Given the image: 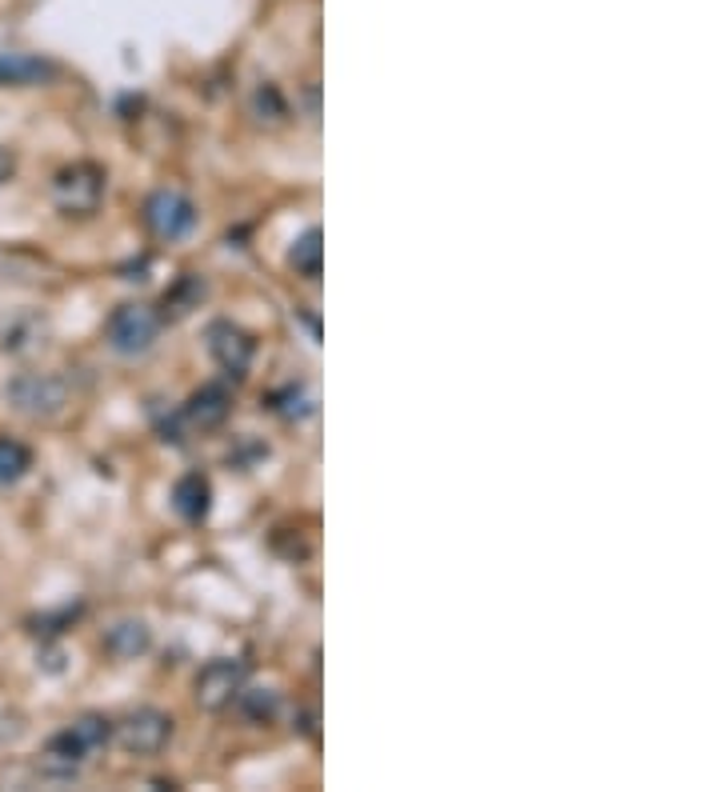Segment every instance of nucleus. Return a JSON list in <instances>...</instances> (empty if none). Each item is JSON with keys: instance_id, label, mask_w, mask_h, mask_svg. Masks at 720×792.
I'll return each mask as SVG.
<instances>
[{"instance_id": "obj_5", "label": "nucleus", "mask_w": 720, "mask_h": 792, "mask_svg": "<svg viewBox=\"0 0 720 792\" xmlns=\"http://www.w3.org/2000/svg\"><path fill=\"white\" fill-rule=\"evenodd\" d=\"M145 224L152 228L157 240H181V236L193 233V224H197V209H193V200L181 197V193H152L145 200Z\"/></svg>"}, {"instance_id": "obj_10", "label": "nucleus", "mask_w": 720, "mask_h": 792, "mask_svg": "<svg viewBox=\"0 0 720 792\" xmlns=\"http://www.w3.org/2000/svg\"><path fill=\"white\" fill-rule=\"evenodd\" d=\"M173 505H176V512L185 520H204L209 517V508H212V484H209V477H200V472H188V477H181L176 481V488H173Z\"/></svg>"}, {"instance_id": "obj_1", "label": "nucleus", "mask_w": 720, "mask_h": 792, "mask_svg": "<svg viewBox=\"0 0 720 792\" xmlns=\"http://www.w3.org/2000/svg\"><path fill=\"white\" fill-rule=\"evenodd\" d=\"M157 329H161V317L149 309V305H121V309L109 317V348L121 352V357H140L149 352L152 341H157Z\"/></svg>"}, {"instance_id": "obj_7", "label": "nucleus", "mask_w": 720, "mask_h": 792, "mask_svg": "<svg viewBox=\"0 0 720 792\" xmlns=\"http://www.w3.org/2000/svg\"><path fill=\"white\" fill-rule=\"evenodd\" d=\"M169 737H173V720L157 708H137L121 725V744L137 756H157L169 744Z\"/></svg>"}, {"instance_id": "obj_2", "label": "nucleus", "mask_w": 720, "mask_h": 792, "mask_svg": "<svg viewBox=\"0 0 720 792\" xmlns=\"http://www.w3.org/2000/svg\"><path fill=\"white\" fill-rule=\"evenodd\" d=\"M100 197H104V173H100L97 164L61 169L57 181H52V200H57V209L69 212V216H88V212H97Z\"/></svg>"}, {"instance_id": "obj_6", "label": "nucleus", "mask_w": 720, "mask_h": 792, "mask_svg": "<svg viewBox=\"0 0 720 792\" xmlns=\"http://www.w3.org/2000/svg\"><path fill=\"white\" fill-rule=\"evenodd\" d=\"M240 689H245V665L233 660V656L209 660V665L197 672V705L209 708V713H221V708L233 705Z\"/></svg>"}, {"instance_id": "obj_12", "label": "nucleus", "mask_w": 720, "mask_h": 792, "mask_svg": "<svg viewBox=\"0 0 720 792\" xmlns=\"http://www.w3.org/2000/svg\"><path fill=\"white\" fill-rule=\"evenodd\" d=\"M52 69L37 57H21V52H0V85H37Z\"/></svg>"}, {"instance_id": "obj_4", "label": "nucleus", "mask_w": 720, "mask_h": 792, "mask_svg": "<svg viewBox=\"0 0 720 792\" xmlns=\"http://www.w3.org/2000/svg\"><path fill=\"white\" fill-rule=\"evenodd\" d=\"M112 737V725L104 717H80L76 725H69L64 732H57L49 744V756L61 760L64 768H76L80 760H88V753L104 748Z\"/></svg>"}, {"instance_id": "obj_14", "label": "nucleus", "mask_w": 720, "mask_h": 792, "mask_svg": "<svg viewBox=\"0 0 720 792\" xmlns=\"http://www.w3.org/2000/svg\"><path fill=\"white\" fill-rule=\"evenodd\" d=\"M28 469H33V453H28V445H21L13 436H0V488L16 484Z\"/></svg>"}, {"instance_id": "obj_9", "label": "nucleus", "mask_w": 720, "mask_h": 792, "mask_svg": "<svg viewBox=\"0 0 720 792\" xmlns=\"http://www.w3.org/2000/svg\"><path fill=\"white\" fill-rule=\"evenodd\" d=\"M228 409H233V396H228L224 384H200L197 393L188 396L185 417L193 429L209 433V429H221V424L228 421Z\"/></svg>"}, {"instance_id": "obj_17", "label": "nucleus", "mask_w": 720, "mask_h": 792, "mask_svg": "<svg viewBox=\"0 0 720 792\" xmlns=\"http://www.w3.org/2000/svg\"><path fill=\"white\" fill-rule=\"evenodd\" d=\"M276 412L285 417V421H305L312 412V396L305 388H285V393L276 396Z\"/></svg>"}, {"instance_id": "obj_16", "label": "nucleus", "mask_w": 720, "mask_h": 792, "mask_svg": "<svg viewBox=\"0 0 720 792\" xmlns=\"http://www.w3.org/2000/svg\"><path fill=\"white\" fill-rule=\"evenodd\" d=\"M200 297H204V281H197V276H185L181 285L164 297V309L173 312V317H185V312H193L200 305Z\"/></svg>"}, {"instance_id": "obj_18", "label": "nucleus", "mask_w": 720, "mask_h": 792, "mask_svg": "<svg viewBox=\"0 0 720 792\" xmlns=\"http://www.w3.org/2000/svg\"><path fill=\"white\" fill-rule=\"evenodd\" d=\"M13 169H16V161H13V152L9 149H0V185L13 176Z\"/></svg>"}, {"instance_id": "obj_3", "label": "nucleus", "mask_w": 720, "mask_h": 792, "mask_svg": "<svg viewBox=\"0 0 720 792\" xmlns=\"http://www.w3.org/2000/svg\"><path fill=\"white\" fill-rule=\"evenodd\" d=\"M9 400H13L25 417H52V412L64 409L69 384H64L61 376H52V372H28V376H16V381L9 384Z\"/></svg>"}, {"instance_id": "obj_8", "label": "nucleus", "mask_w": 720, "mask_h": 792, "mask_svg": "<svg viewBox=\"0 0 720 792\" xmlns=\"http://www.w3.org/2000/svg\"><path fill=\"white\" fill-rule=\"evenodd\" d=\"M209 352H212V360H216V364L228 372V376H245V372H249V364H252L249 333H240V329H236V324H228V321L209 324Z\"/></svg>"}, {"instance_id": "obj_15", "label": "nucleus", "mask_w": 720, "mask_h": 792, "mask_svg": "<svg viewBox=\"0 0 720 792\" xmlns=\"http://www.w3.org/2000/svg\"><path fill=\"white\" fill-rule=\"evenodd\" d=\"M240 708H245V717L249 720H257V725H264V720H273L276 717V708H281V696L273 693V689H240Z\"/></svg>"}, {"instance_id": "obj_11", "label": "nucleus", "mask_w": 720, "mask_h": 792, "mask_svg": "<svg viewBox=\"0 0 720 792\" xmlns=\"http://www.w3.org/2000/svg\"><path fill=\"white\" fill-rule=\"evenodd\" d=\"M152 632L145 620H116L109 632H104V648L121 660H137L140 653H149Z\"/></svg>"}, {"instance_id": "obj_13", "label": "nucleus", "mask_w": 720, "mask_h": 792, "mask_svg": "<svg viewBox=\"0 0 720 792\" xmlns=\"http://www.w3.org/2000/svg\"><path fill=\"white\" fill-rule=\"evenodd\" d=\"M321 260H324L321 228H309V233L297 236L293 248H288V264H293L300 276H321Z\"/></svg>"}]
</instances>
